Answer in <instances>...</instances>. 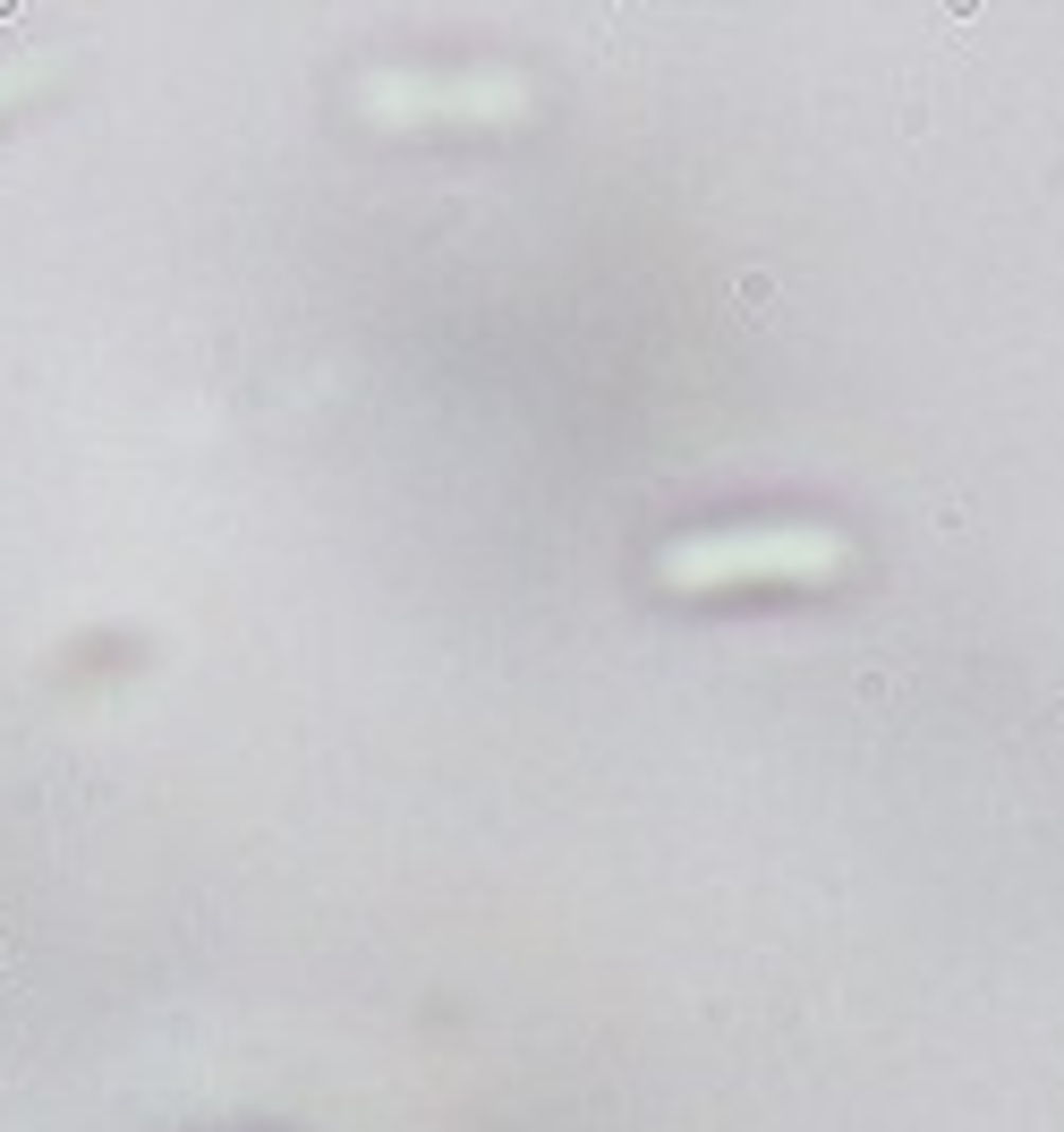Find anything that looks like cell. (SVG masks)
I'll use <instances>...</instances> for the list:
<instances>
[{
    "instance_id": "6da1fadb",
    "label": "cell",
    "mask_w": 1064,
    "mask_h": 1132,
    "mask_svg": "<svg viewBox=\"0 0 1064 1132\" xmlns=\"http://www.w3.org/2000/svg\"><path fill=\"white\" fill-rule=\"evenodd\" d=\"M367 103H375V120H511V111H519V86H511V77H460V86L375 77Z\"/></svg>"
},
{
    "instance_id": "7a4b0ae2",
    "label": "cell",
    "mask_w": 1064,
    "mask_h": 1132,
    "mask_svg": "<svg viewBox=\"0 0 1064 1132\" xmlns=\"http://www.w3.org/2000/svg\"><path fill=\"white\" fill-rule=\"evenodd\" d=\"M26 86H35V69H10V77H0V111H10V103H18Z\"/></svg>"
}]
</instances>
